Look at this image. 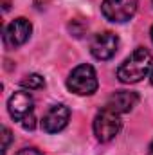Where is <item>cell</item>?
<instances>
[{
	"label": "cell",
	"mask_w": 153,
	"mask_h": 155,
	"mask_svg": "<svg viewBox=\"0 0 153 155\" xmlns=\"http://www.w3.org/2000/svg\"><path fill=\"white\" fill-rule=\"evenodd\" d=\"M22 87L29 88V90H38L45 87V79L40 76V74H29L22 79Z\"/></svg>",
	"instance_id": "30bf717a"
},
{
	"label": "cell",
	"mask_w": 153,
	"mask_h": 155,
	"mask_svg": "<svg viewBox=\"0 0 153 155\" xmlns=\"http://www.w3.org/2000/svg\"><path fill=\"white\" fill-rule=\"evenodd\" d=\"M70 119V108L67 105H54L50 107L41 119V128L47 134H58L61 132Z\"/></svg>",
	"instance_id": "ba28073f"
},
{
	"label": "cell",
	"mask_w": 153,
	"mask_h": 155,
	"mask_svg": "<svg viewBox=\"0 0 153 155\" xmlns=\"http://www.w3.org/2000/svg\"><path fill=\"white\" fill-rule=\"evenodd\" d=\"M9 143H11V130H9L7 126H4V128H2V155L7 152Z\"/></svg>",
	"instance_id": "8fae6325"
},
{
	"label": "cell",
	"mask_w": 153,
	"mask_h": 155,
	"mask_svg": "<svg viewBox=\"0 0 153 155\" xmlns=\"http://www.w3.org/2000/svg\"><path fill=\"white\" fill-rule=\"evenodd\" d=\"M150 81H151V85H153V67H151V72H150Z\"/></svg>",
	"instance_id": "5bb4252c"
},
{
	"label": "cell",
	"mask_w": 153,
	"mask_h": 155,
	"mask_svg": "<svg viewBox=\"0 0 153 155\" xmlns=\"http://www.w3.org/2000/svg\"><path fill=\"white\" fill-rule=\"evenodd\" d=\"M7 110L9 116L13 117L15 121H18L25 130H33L36 124L34 119V99L29 92H15L9 101H7Z\"/></svg>",
	"instance_id": "7a4b0ae2"
},
{
	"label": "cell",
	"mask_w": 153,
	"mask_h": 155,
	"mask_svg": "<svg viewBox=\"0 0 153 155\" xmlns=\"http://www.w3.org/2000/svg\"><path fill=\"white\" fill-rule=\"evenodd\" d=\"M119 47V38L114 33L105 31V33H97L92 41H90V52L96 60H110L114 58Z\"/></svg>",
	"instance_id": "8992f818"
},
{
	"label": "cell",
	"mask_w": 153,
	"mask_h": 155,
	"mask_svg": "<svg viewBox=\"0 0 153 155\" xmlns=\"http://www.w3.org/2000/svg\"><path fill=\"white\" fill-rule=\"evenodd\" d=\"M150 35H151V41H153V25H151V33Z\"/></svg>",
	"instance_id": "9a60e30c"
},
{
	"label": "cell",
	"mask_w": 153,
	"mask_h": 155,
	"mask_svg": "<svg viewBox=\"0 0 153 155\" xmlns=\"http://www.w3.org/2000/svg\"><path fill=\"white\" fill-rule=\"evenodd\" d=\"M148 155H153V141H151V144H150V148H148Z\"/></svg>",
	"instance_id": "4fadbf2b"
},
{
	"label": "cell",
	"mask_w": 153,
	"mask_h": 155,
	"mask_svg": "<svg viewBox=\"0 0 153 155\" xmlns=\"http://www.w3.org/2000/svg\"><path fill=\"white\" fill-rule=\"evenodd\" d=\"M31 33H33L31 22L25 18H16L4 29V43L5 47H20L29 40Z\"/></svg>",
	"instance_id": "52a82bcc"
},
{
	"label": "cell",
	"mask_w": 153,
	"mask_h": 155,
	"mask_svg": "<svg viewBox=\"0 0 153 155\" xmlns=\"http://www.w3.org/2000/svg\"><path fill=\"white\" fill-rule=\"evenodd\" d=\"M67 87L77 96H92L97 90V74L92 65H77L67 79Z\"/></svg>",
	"instance_id": "3957f363"
},
{
	"label": "cell",
	"mask_w": 153,
	"mask_h": 155,
	"mask_svg": "<svg viewBox=\"0 0 153 155\" xmlns=\"http://www.w3.org/2000/svg\"><path fill=\"white\" fill-rule=\"evenodd\" d=\"M16 155H43V153L38 152V150H34V148H24V150H20Z\"/></svg>",
	"instance_id": "7c38bea8"
},
{
	"label": "cell",
	"mask_w": 153,
	"mask_h": 155,
	"mask_svg": "<svg viewBox=\"0 0 153 155\" xmlns=\"http://www.w3.org/2000/svg\"><path fill=\"white\" fill-rule=\"evenodd\" d=\"M153 58L150 51L139 47L135 49L117 69V78L122 83H139L151 72Z\"/></svg>",
	"instance_id": "6da1fadb"
},
{
	"label": "cell",
	"mask_w": 153,
	"mask_h": 155,
	"mask_svg": "<svg viewBox=\"0 0 153 155\" xmlns=\"http://www.w3.org/2000/svg\"><path fill=\"white\" fill-rule=\"evenodd\" d=\"M122 128V121H121V114H117L110 108H103L96 119H94V135L97 141L101 143H108L112 141L115 135L121 132Z\"/></svg>",
	"instance_id": "277c9868"
},
{
	"label": "cell",
	"mask_w": 153,
	"mask_h": 155,
	"mask_svg": "<svg viewBox=\"0 0 153 155\" xmlns=\"http://www.w3.org/2000/svg\"><path fill=\"white\" fill-rule=\"evenodd\" d=\"M139 97L135 92H128V90H117L114 92L108 101H106V108L114 110L117 114H126V112H132L133 107L137 105Z\"/></svg>",
	"instance_id": "9c48e42d"
},
{
	"label": "cell",
	"mask_w": 153,
	"mask_h": 155,
	"mask_svg": "<svg viewBox=\"0 0 153 155\" xmlns=\"http://www.w3.org/2000/svg\"><path fill=\"white\" fill-rule=\"evenodd\" d=\"M137 11V0H103L101 13L114 24L128 22Z\"/></svg>",
	"instance_id": "5b68a950"
}]
</instances>
